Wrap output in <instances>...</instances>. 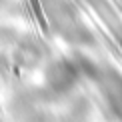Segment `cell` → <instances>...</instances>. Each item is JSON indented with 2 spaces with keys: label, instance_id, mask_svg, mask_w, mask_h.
I'll return each mask as SVG.
<instances>
[{
  "label": "cell",
  "instance_id": "1",
  "mask_svg": "<svg viewBox=\"0 0 122 122\" xmlns=\"http://www.w3.org/2000/svg\"><path fill=\"white\" fill-rule=\"evenodd\" d=\"M30 4H32V10H34V16H36L38 20V24H40V28L46 32L48 26H46V18H44V12H42V6H40V2L38 0H30Z\"/></svg>",
  "mask_w": 122,
  "mask_h": 122
}]
</instances>
